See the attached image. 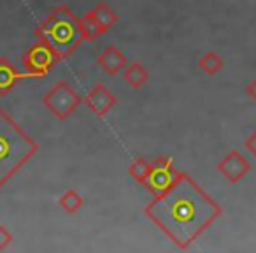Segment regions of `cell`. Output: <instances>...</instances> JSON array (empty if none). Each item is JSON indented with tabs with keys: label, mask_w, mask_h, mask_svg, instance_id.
<instances>
[{
	"label": "cell",
	"mask_w": 256,
	"mask_h": 253,
	"mask_svg": "<svg viewBox=\"0 0 256 253\" xmlns=\"http://www.w3.org/2000/svg\"><path fill=\"white\" fill-rule=\"evenodd\" d=\"M92 11L95 13L96 20H98L100 27H102L106 34H107V30L112 29V27L120 22V16L116 15V11H114V9H110L106 2H98V4L92 9Z\"/></svg>",
	"instance_id": "4fadbf2b"
},
{
	"label": "cell",
	"mask_w": 256,
	"mask_h": 253,
	"mask_svg": "<svg viewBox=\"0 0 256 253\" xmlns=\"http://www.w3.org/2000/svg\"><path fill=\"white\" fill-rule=\"evenodd\" d=\"M150 171H151V162L144 157L136 158V160L132 162V165L128 167V174L132 176L134 181H137L139 185H144V181H146Z\"/></svg>",
	"instance_id": "2e32d148"
},
{
	"label": "cell",
	"mask_w": 256,
	"mask_h": 253,
	"mask_svg": "<svg viewBox=\"0 0 256 253\" xmlns=\"http://www.w3.org/2000/svg\"><path fill=\"white\" fill-rule=\"evenodd\" d=\"M124 83H128V86H132L134 90L142 88L150 79V71L144 67L140 62H134V64L126 65L123 72Z\"/></svg>",
	"instance_id": "8fae6325"
},
{
	"label": "cell",
	"mask_w": 256,
	"mask_h": 253,
	"mask_svg": "<svg viewBox=\"0 0 256 253\" xmlns=\"http://www.w3.org/2000/svg\"><path fill=\"white\" fill-rule=\"evenodd\" d=\"M244 146H246V150H248L251 155H254V158H256V130L248 137V139H246Z\"/></svg>",
	"instance_id": "ac0fdd59"
},
{
	"label": "cell",
	"mask_w": 256,
	"mask_h": 253,
	"mask_svg": "<svg viewBox=\"0 0 256 253\" xmlns=\"http://www.w3.org/2000/svg\"><path fill=\"white\" fill-rule=\"evenodd\" d=\"M81 29H82V36H84V41H96L100 36H104V29L100 27L98 20H96L95 13L88 11L82 15L81 18Z\"/></svg>",
	"instance_id": "7c38bea8"
},
{
	"label": "cell",
	"mask_w": 256,
	"mask_h": 253,
	"mask_svg": "<svg viewBox=\"0 0 256 253\" xmlns=\"http://www.w3.org/2000/svg\"><path fill=\"white\" fill-rule=\"evenodd\" d=\"M176 178H178V171H176L172 158L160 157L151 162V171L144 181V186L153 195H160L176 181Z\"/></svg>",
	"instance_id": "8992f818"
},
{
	"label": "cell",
	"mask_w": 256,
	"mask_h": 253,
	"mask_svg": "<svg viewBox=\"0 0 256 253\" xmlns=\"http://www.w3.org/2000/svg\"><path fill=\"white\" fill-rule=\"evenodd\" d=\"M246 93H248V97L252 100V102H256V78L249 83V86L246 88Z\"/></svg>",
	"instance_id": "d6986e66"
},
{
	"label": "cell",
	"mask_w": 256,
	"mask_h": 253,
	"mask_svg": "<svg viewBox=\"0 0 256 253\" xmlns=\"http://www.w3.org/2000/svg\"><path fill=\"white\" fill-rule=\"evenodd\" d=\"M32 79L30 72H20L8 58H0V97H6L12 92L18 81L22 79Z\"/></svg>",
	"instance_id": "9c48e42d"
},
{
	"label": "cell",
	"mask_w": 256,
	"mask_h": 253,
	"mask_svg": "<svg viewBox=\"0 0 256 253\" xmlns=\"http://www.w3.org/2000/svg\"><path fill=\"white\" fill-rule=\"evenodd\" d=\"M96 64L102 69L106 74L109 76H116L118 72H121L126 67V57L124 53L116 46H107L102 53L96 58Z\"/></svg>",
	"instance_id": "30bf717a"
},
{
	"label": "cell",
	"mask_w": 256,
	"mask_h": 253,
	"mask_svg": "<svg viewBox=\"0 0 256 253\" xmlns=\"http://www.w3.org/2000/svg\"><path fill=\"white\" fill-rule=\"evenodd\" d=\"M39 151V143L0 107V188H4Z\"/></svg>",
	"instance_id": "7a4b0ae2"
},
{
	"label": "cell",
	"mask_w": 256,
	"mask_h": 253,
	"mask_svg": "<svg viewBox=\"0 0 256 253\" xmlns=\"http://www.w3.org/2000/svg\"><path fill=\"white\" fill-rule=\"evenodd\" d=\"M198 67L202 69L206 74L214 76L224 67V60L221 58V55L216 53V51H207V53L198 60Z\"/></svg>",
	"instance_id": "9a60e30c"
},
{
	"label": "cell",
	"mask_w": 256,
	"mask_h": 253,
	"mask_svg": "<svg viewBox=\"0 0 256 253\" xmlns=\"http://www.w3.org/2000/svg\"><path fill=\"white\" fill-rule=\"evenodd\" d=\"M22 62H23L25 71L30 72L34 78H44V76L62 60L50 46H46V44L39 41V43L34 44L32 48H28V50L23 53Z\"/></svg>",
	"instance_id": "5b68a950"
},
{
	"label": "cell",
	"mask_w": 256,
	"mask_h": 253,
	"mask_svg": "<svg viewBox=\"0 0 256 253\" xmlns=\"http://www.w3.org/2000/svg\"><path fill=\"white\" fill-rule=\"evenodd\" d=\"M218 171L230 185H237L240 179H244L249 174L251 164L246 160V157H242L240 151L232 150L218 162Z\"/></svg>",
	"instance_id": "52a82bcc"
},
{
	"label": "cell",
	"mask_w": 256,
	"mask_h": 253,
	"mask_svg": "<svg viewBox=\"0 0 256 253\" xmlns=\"http://www.w3.org/2000/svg\"><path fill=\"white\" fill-rule=\"evenodd\" d=\"M42 104L50 109L56 120L65 121L70 114L82 104L79 93L67 81H58L51 86V90L42 97Z\"/></svg>",
	"instance_id": "277c9868"
},
{
	"label": "cell",
	"mask_w": 256,
	"mask_h": 253,
	"mask_svg": "<svg viewBox=\"0 0 256 253\" xmlns=\"http://www.w3.org/2000/svg\"><path fill=\"white\" fill-rule=\"evenodd\" d=\"M144 214L178 246L186 249L223 214L221 206L186 172L144 207Z\"/></svg>",
	"instance_id": "6da1fadb"
},
{
	"label": "cell",
	"mask_w": 256,
	"mask_h": 253,
	"mask_svg": "<svg viewBox=\"0 0 256 253\" xmlns=\"http://www.w3.org/2000/svg\"><path fill=\"white\" fill-rule=\"evenodd\" d=\"M58 204H60V207L67 214H76L84 206V199H82V197L79 195V192H76V190H67V192L58 199Z\"/></svg>",
	"instance_id": "5bb4252c"
},
{
	"label": "cell",
	"mask_w": 256,
	"mask_h": 253,
	"mask_svg": "<svg viewBox=\"0 0 256 253\" xmlns=\"http://www.w3.org/2000/svg\"><path fill=\"white\" fill-rule=\"evenodd\" d=\"M82 102L86 104V107H88L93 114H96L98 118H104L116 107L118 99L106 85L100 83V85H95L90 90V93L86 95V99L82 100Z\"/></svg>",
	"instance_id": "ba28073f"
},
{
	"label": "cell",
	"mask_w": 256,
	"mask_h": 253,
	"mask_svg": "<svg viewBox=\"0 0 256 253\" xmlns=\"http://www.w3.org/2000/svg\"><path fill=\"white\" fill-rule=\"evenodd\" d=\"M12 234L8 230V228L4 227V225H0V249H6V248H9L11 246V242H12Z\"/></svg>",
	"instance_id": "e0dca14e"
},
{
	"label": "cell",
	"mask_w": 256,
	"mask_h": 253,
	"mask_svg": "<svg viewBox=\"0 0 256 253\" xmlns=\"http://www.w3.org/2000/svg\"><path fill=\"white\" fill-rule=\"evenodd\" d=\"M36 37L50 46L60 60H67L84 43L81 29V18L76 16L67 6L54 9L36 29Z\"/></svg>",
	"instance_id": "3957f363"
}]
</instances>
